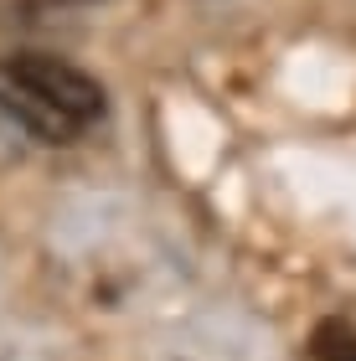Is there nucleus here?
<instances>
[{
	"label": "nucleus",
	"mask_w": 356,
	"mask_h": 361,
	"mask_svg": "<svg viewBox=\"0 0 356 361\" xmlns=\"http://www.w3.org/2000/svg\"><path fill=\"white\" fill-rule=\"evenodd\" d=\"M52 0H0V21H37Z\"/></svg>",
	"instance_id": "3"
},
{
	"label": "nucleus",
	"mask_w": 356,
	"mask_h": 361,
	"mask_svg": "<svg viewBox=\"0 0 356 361\" xmlns=\"http://www.w3.org/2000/svg\"><path fill=\"white\" fill-rule=\"evenodd\" d=\"M310 356L315 361H356V325L346 320H320L310 336Z\"/></svg>",
	"instance_id": "2"
},
{
	"label": "nucleus",
	"mask_w": 356,
	"mask_h": 361,
	"mask_svg": "<svg viewBox=\"0 0 356 361\" xmlns=\"http://www.w3.org/2000/svg\"><path fill=\"white\" fill-rule=\"evenodd\" d=\"M104 83L47 52H0V114L42 145H73L104 119Z\"/></svg>",
	"instance_id": "1"
}]
</instances>
